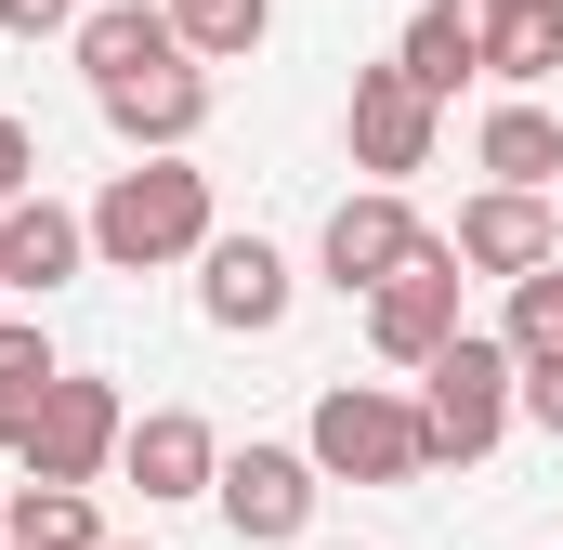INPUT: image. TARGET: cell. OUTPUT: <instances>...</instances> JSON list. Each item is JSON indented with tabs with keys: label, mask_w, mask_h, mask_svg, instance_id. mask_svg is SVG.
Instances as JSON below:
<instances>
[{
	"label": "cell",
	"mask_w": 563,
	"mask_h": 550,
	"mask_svg": "<svg viewBox=\"0 0 563 550\" xmlns=\"http://www.w3.org/2000/svg\"><path fill=\"white\" fill-rule=\"evenodd\" d=\"M0 538H26V550H92L106 525H92V485H40V472H26V485L0 498Z\"/></svg>",
	"instance_id": "obj_18"
},
{
	"label": "cell",
	"mask_w": 563,
	"mask_h": 550,
	"mask_svg": "<svg viewBox=\"0 0 563 550\" xmlns=\"http://www.w3.org/2000/svg\"><path fill=\"white\" fill-rule=\"evenodd\" d=\"M445 250H459L472 275H498V288H511V275H538V263L563 250V223H551V197H538V184H485V197H459V237H445Z\"/></svg>",
	"instance_id": "obj_12"
},
{
	"label": "cell",
	"mask_w": 563,
	"mask_h": 550,
	"mask_svg": "<svg viewBox=\"0 0 563 550\" xmlns=\"http://www.w3.org/2000/svg\"><path fill=\"white\" fill-rule=\"evenodd\" d=\"M170 26H184V53H197V66H250V53H263V26H276V0H170Z\"/></svg>",
	"instance_id": "obj_20"
},
{
	"label": "cell",
	"mask_w": 563,
	"mask_h": 550,
	"mask_svg": "<svg viewBox=\"0 0 563 550\" xmlns=\"http://www.w3.org/2000/svg\"><path fill=\"white\" fill-rule=\"evenodd\" d=\"M314 498H328L314 446H236L223 485H210V512L236 525V550H301L314 538Z\"/></svg>",
	"instance_id": "obj_5"
},
{
	"label": "cell",
	"mask_w": 563,
	"mask_h": 550,
	"mask_svg": "<svg viewBox=\"0 0 563 550\" xmlns=\"http://www.w3.org/2000/svg\"><path fill=\"white\" fill-rule=\"evenodd\" d=\"M432 132H445V92H420V79H407V53L354 66V92H341V144H354V170H367V184L432 170Z\"/></svg>",
	"instance_id": "obj_4"
},
{
	"label": "cell",
	"mask_w": 563,
	"mask_h": 550,
	"mask_svg": "<svg viewBox=\"0 0 563 550\" xmlns=\"http://www.w3.org/2000/svg\"><path fill=\"white\" fill-rule=\"evenodd\" d=\"M485 79H498V92H538V79H563V0H498Z\"/></svg>",
	"instance_id": "obj_17"
},
{
	"label": "cell",
	"mask_w": 563,
	"mask_h": 550,
	"mask_svg": "<svg viewBox=\"0 0 563 550\" xmlns=\"http://www.w3.org/2000/svg\"><path fill=\"white\" fill-rule=\"evenodd\" d=\"M0 315H13V288H0Z\"/></svg>",
	"instance_id": "obj_26"
},
{
	"label": "cell",
	"mask_w": 563,
	"mask_h": 550,
	"mask_svg": "<svg viewBox=\"0 0 563 550\" xmlns=\"http://www.w3.org/2000/svg\"><path fill=\"white\" fill-rule=\"evenodd\" d=\"M511 394H525V354H511V328H459L445 354L420 367V419H432V459H498V432H511Z\"/></svg>",
	"instance_id": "obj_3"
},
{
	"label": "cell",
	"mask_w": 563,
	"mask_h": 550,
	"mask_svg": "<svg viewBox=\"0 0 563 550\" xmlns=\"http://www.w3.org/2000/svg\"><path fill=\"white\" fill-rule=\"evenodd\" d=\"M92 106H106V132L132 144V157H170V144L210 132V66L197 53H157L132 79H92Z\"/></svg>",
	"instance_id": "obj_9"
},
{
	"label": "cell",
	"mask_w": 563,
	"mask_h": 550,
	"mask_svg": "<svg viewBox=\"0 0 563 550\" xmlns=\"http://www.w3.org/2000/svg\"><path fill=\"white\" fill-rule=\"evenodd\" d=\"M119 432H132V407H119V381H92V367H66L53 394H40V419H26V472L40 485H106L119 472Z\"/></svg>",
	"instance_id": "obj_6"
},
{
	"label": "cell",
	"mask_w": 563,
	"mask_h": 550,
	"mask_svg": "<svg viewBox=\"0 0 563 550\" xmlns=\"http://www.w3.org/2000/svg\"><path fill=\"white\" fill-rule=\"evenodd\" d=\"M420 250H432V223L407 210V184H367V197H341V210H328V237H314V275H328L341 301H367L380 275H407Z\"/></svg>",
	"instance_id": "obj_8"
},
{
	"label": "cell",
	"mask_w": 563,
	"mask_h": 550,
	"mask_svg": "<svg viewBox=\"0 0 563 550\" xmlns=\"http://www.w3.org/2000/svg\"><path fill=\"white\" fill-rule=\"evenodd\" d=\"M0 550H26V538H0Z\"/></svg>",
	"instance_id": "obj_27"
},
{
	"label": "cell",
	"mask_w": 563,
	"mask_h": 550,
	"mask_svg": "<svg viewBox=\"0 0 563 550\" xmlns=\"http://www.w3.org/2000/svg\"><path fill=\"white\" fill-rule=\"evenodd\" d=\"M459 288H472V263H459L445 237H432L407 275H380V288H367V341H380V367H407V381H420L432 354L472 328V315H459Z\"/></svg>",
	"instance_id": "obj_7"
},
{
	"label": "cell",
	"mask_w": 563,
	"mask_h": 550,
	"mask_svg": "<svg viewBox=\"0 0 563 550\" xmlns=\"http://www.w3.org/2000/svg\"><path fill=\"white\" fill-rule=\"evenodd\" d=\"M66 367H53V341H40V315H0V446H26V419L53 394Z\"/></svg>",
	"instance_id": "obj_19"
},
{
	"label": "cell",
	"mask_w": 563,
	"mask_h": 550,
	"mask_svg": "<svg viewBox=\"0 0 563 550\" xmlns=\"http://www.w3.org/2000/svg\"><path fill=\"white\" fill-rule=\"evenodd\" d=\"M498 328H511V354H525V367L563 354V250H551L538 275H511V315H498Z\"/></svg>",
	"instance_id": "obj_21"
},
{
	"label": "cell",
	"mask_w": 563,
	"mask_h": 550,
	"mask_svg": "<svg viewBox=\"0 0 563 550\" xmlns=\"http://www.w3.org/2000/svg\"><path fill=\"white\" fill-rule=\"evenodd\" d=\"M26 184H40V144H26V119H0V210H13Z\"/></svg>",
	"instance_id": "obj_24"
},
{
	"label": "cell",
	"mask_w": 563,
	"mask_h": 550,
	"mask_svg": "<svg viewBox=\"0 0 563 550\" xmlns=\"http://www.w3.org/2000/svg\"><path fill=\"white\" fill-rule=\"evenodd\" d=\"M119 485H144V498H210L223 485V432L197 407H144L119 432Z\"/></svg>",
	"instance_id": "obj_13"
},
{
	"label": "cell",
	"mask_w": 563,
	"mask_h": 550,
	"mask_svg": "<svg viewBox=\"0 0 563 550\" xmlns=\"http://www.w3.org/2000/svg\"><path fill=\"white\" fill-rule=\"evenodd\" d=\"M223 223H210V170L170 144V157H132L106 197H92V263L106 275H170V263H197Z\"/></svg>",
	"instance_id": "obj_1"
},
{
	"label": "cell",
	"mask_w": 563,
	"mask_h": 550,
	"mask_svg": "<svg viewBox=\"0 0 563 550\" xmlns=\"http://www.w3.org/2000/svg\"><path fill=\"white\" fill-rule=\"evenodd\" d=\"M66 53H79V79H132L157 53H184V26H170V0H92L66 26Z\"/></svg>",
	"instance_id": "obj_14"
},
{
	"label": "cell",
	"mask_w": 563,
	"mask_h": 550,
	"mask_svg": "<svg viewBox=\"0 0 563 550\" xmlns=\"http://www.w3.org/2000/svg\"><path fill=\"white\" fill-rule=\"evenodd\" d=\"M92 550H132V538H92Z\"/></svg>",
	"instance_id": "obj_25"
},
{
	"label": "cell",
	"mask_w": 563,
	"mask_h": 550,
	"mask_svg": "<svg viewBox=\"0 0 563 550\" xmlns=\"http://www.w3.org/2000/svg\"><path fill=\"white\" fill-rule=\"evenodd\" d=\"M485 40H498V0H420V26H407V79H420V92L485 79Z\"/></svg>",
	"instance_id": "obj_15"
},
{
	"label": "cell",
	"mask_w": 563,
	"mask_h": 550,
	"mask_svg": "<svg viewBox=\"0 0 563 550\" xmlns=\"http://www.w3.org/2000/svg\"><path fill=\"white\" fill-rule=\"evenodd\" d=\"M79 275H92V210H66V197L26 184V197L0 210V288H13V301H53V288H79Z\"/></svg>",
	"instance_id": "obj_11"
},
{
	"label": "cell",
	"mask_w": 563,
	"mask_h": 550,
	"mask_svg": "<svg viewBox=\"0 0 563 550\" xmlns=\"http://www.w3.org/2000/svg\"><path fill=\"white\" fill-rule=\"evenodd\" d=\"M472 157H485V184H538V197H551V184H563V119L511 92V106H485V132H472Z\"/></svg>",
	"instance_id": "obj_16"
},
{
	"label": "cell",
	"mask_w": 563,
	"mask_h": 550,
	"mask_svg": "<svg viewBox=\"0 0 563 550\" xmlns=\"http://www.w3.org/2000/svg\"><path fill=\"white\" fill-rule=\"evenodd\" d=\"M79 13H92V0H0V26H13V40H66Z\"/></svg>",
	"instance_id": "obj_23"
},
{
	"label": "cell",
	"mask_w": 563,
	"mask_h": 550,
	"mask_svg": "<svg viewBox=\"0 0 563 550\" xmlns=\"http://www.w3.org/2000/svg\"><path fill=\"white\" fill-rule=\"evenodd\" d=\"M288 301H301V275H288L276 237H210V250H197V315H210L223 341H276Z\"/></svg>",
	"instance_id": "obj_10"
},
{
	"label": "cell",
	"mask_w": 563,
	"mask_h": 550,
	"mask_svg": "<svg viewBox=\"0 0 563 550\" xmlns=\"http://www.w3.org/2000/svg\"><path fill=\"white\" fill-rule=\"evenodd\" d=\"M511 419H538V432L563 446V354H538V367H525V394H511Z\"/></svg>",
	"instance_id": "obj_22"
},
{
	"label": "cell",
	"mask_w": 563,
	"mask_h": 550,
	"mask_svg": "<svg viewBox=\"0 0 563 550\" xmlns=\"http://www.w3.org/2000/svg\"><path fill=\"white\" fill-rule=\"evenodd\" d=\"M301 446H314L328 485H420L432 472V419H420V394H394V381H328L314 419H301Z\"/></svg>",
	"instance_id": "obj_2"
}]
</instances>
